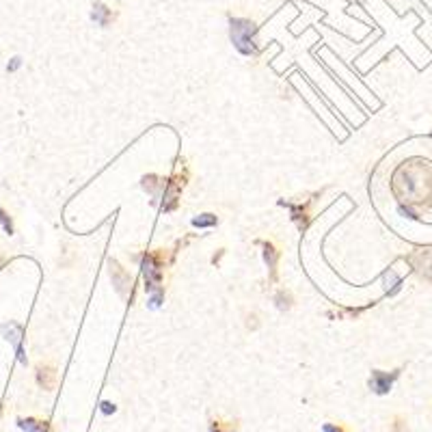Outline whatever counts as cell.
<instances>
[{"label": "cell", "mask_w": 432, "mask_h": 432, "mask_svg": "<svg viewBox=\"0 0 432 432\" xmlns=\"http://www.w3.org/2000/svg\"><path fill=\"white\" fill-rule=\"evenodd\" d=\"M264 258H266V264L270 270H274V264H277V251L270 242H264Z\"/></svg>", "instance_id": "cell-8"}, {"label": "cell", "mask_w": 432, "mask_h": 432, "mask_svg": "<svg viewBox=\"0 0 432 432\" xmlns=\"http://www.w3.org/2000/svg\"><path fill=\"white\" fill-rule=\"evenodd\" d=\"M229 35H231V42L235 46L240 54L244 56H251V54H258V48H255V42H253V35H255V24L247 17H231L229 19Z\"/></svg>", "instance_id": "cell-1"}, {"label": "cell", "mask_w": 432, "mask_h": 432, "mask_svg": "<svg viewBox=\"0 0 432 432\" xmlns=\"http://www.w3.org/2000/svg\"><path fill=\"white\" fill-rule=\"evenodd\" d=\"M0 223H3V229H5V233H9V235H13V221H11V216L0 208Z\"/></svg>", "instance_id": "cell-10"}, {"label": "cell", "mask_w": 432, "mask_h": 432, "mask_svg": "<svg viewBox=\"0 0 432 432\" xmlns=\"http://www.w3.org/2000/svg\"><path fill=\"white\" fill-rule=\"evenodd\" d=\"M102 413H104V415L115 413V404H110V402H102Z\"/></svg>", "instance_id": "cell-14"}, {"label": "cell", "mask_w": 432, "mask_h": 432, "mask_svg": "<svg viewBox=\"0 0 432 432\" xmlns=\"http://www.w3.org/2000/svg\"><path fill=\"white\" fill-rule=\"evenodd\" d=\"M322 432H350V430L346 426H342V424H324Z\"/></svg>", "instance_id": "cell-11"}, {"label": "cell", "mask_w": 432, "mask_h": 432, "mask_svg": "<svg viewBox=\"0 0 432 432\" xmlns=\"http://www.w3.org/2000/svg\"><path fill=\"white\" fill-rule=\"evenodd\" d=\"M91 19L97 24V26H108L113 19H115V13H113V9L108 7V5H104V3H95L93 5V9H91Z\"/></svg>", "instance_id": "cell-4"}, {"label": "cell", "mask_w": 432, "mask_h": 432, "mask_svg": "<svg viewBox=\"0 0 432 432\" xmlns=\"http://www.w3.org/2000/svg\"><path fill=\"white\" fill-rule=\"evenodd\" d=\"M235 430H238V426L231 422H221V419L210 422V432H235Z\"/></svg>", "instance_id": "cell-7"}, {"label": "cell", "mask_w": 432, "mask_h": 432, "mask_svg": "<svg viewBox=\"0 0 432 432\" xmlns=\"http://www.w3.org/2000/svg\"><path fill=\"white\" fill-rule=\"evenodd\" d=\"M37 385L46 389V391H52L54 385H56V372L54 367L50 365H39L37 367Z\"/></svg>", "instance_id": "cell-5"}, {"label": "cell", "mask_w": 432, "mask_h": 432, "mask_svg": "<svg viewBox=\"0 0 432 432\" xmlns=\"http://www.w3.org/2000/svg\"><path fill=\"white\" fill-rule=\"evenodd\" d=\"M3 333L5 338L13 344L15 352H17V359L26 363V357H24V350H22V335H24V326L17 324V322H9V324H3Z\"/></svg>", "instance_id": "cell-3"}, {"label": "cell", "mask_w": 432, "mask_h": 432, "mask_svg": "<svg viewBox=\"0 0 432 432\" xmlns=\"http://www.w3.org/2000/svg\"><path fill=\"white\" fill-rule=\"evenodd\" d=\"M394 432H408V426H406V422H404L402 417H396V422H394Z\"/></svg>", "instance_id": "cell-12"}, {"label": "cell", "mask_w": 432, "mask_h": 432, "mask_svg": "<svg viewBox=\"0 0 432 432\" xmlns=\"http://www.w3.org/2000/svg\"><path fill=\"white\" fill-rule=\"evenodd\" d=\"M19 65H22V58H19V56H13V58H11V63L7 65V69H9V72H15Z\"/></svg>", "instance_id": "cell-13"}, {"label": "cell", "mask_w": 432, "mask_h": 432, "mask_svg": "<svg viewBox=\"0 0 432 432\" xmlns=\"http://www.w3.org/2000/svg\"><path fill=\"white\" fill-rule=\"evenodd\" d=\"M400 372L402 369H394L391 374H387V372H383V369H374V372H372V376H369V389L374 391L376 396L389 394L391 387H394V383L398 381Z\"/></svg>", "instance_id": "cell-2"}, {"label": "cell", "mask_w": 432, "mask_h": 432, "mask_svg": "<svg viewBox=\"0 0 432 432\" xmlns=\"http://www.w3.org/2000/svg\"><path fill=\"white\" fill-rule=\"evenodd\" d=\"M192 225H197V227H212L216 225V216L214 214H201L199 219H194Z\"/></svg>", "instance_id": "cell-9"}, {"label": "cell", "mask_w": 432, "mask_h": 432, "mask_svg": "<svg viewBox=\"0 0 432 432\" xmlns=\"http://www.w3.org/2000/svg\"><path fill=\"white\" fill-rule=\"evenodd\" d=\"M17 426L24 432H52L50 422L46 419H37V417H26V419H17Z\"/></svg>", "instance_id": "cell-6"}, {"label": "cell", "mask_w": 432, "mask_h": 432, "mask_svg": "<svg viewBox=\"0 0 432 432\" xmlns=\"http://www.w3.org/2000/svg\"><path fill=\"white\" fill-rule=\"evenodd\" d=\"M3 262H5V260H3V258H0V266H3Z\"/></svg>", "instance_id": "cell-15"}]
</instances>
